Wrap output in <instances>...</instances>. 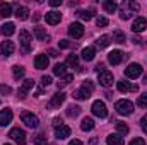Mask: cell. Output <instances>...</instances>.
Returning <instances> with one entry per match:
<instances>
[{
	"mask_svg": "<svg viewBox=\"0 0 147 145\" xmlns=\"http://www.w3.org/2000/svg\"><path fill=\"white\" fill-rule=\"evenodd\" d=\"M14 50H16V44H14L12 41H3V43L0 44V53H2L3 56L12 55V53H14Z\"/></svg>",
	"mask_w": 147,
	"mask_h": 145,
	"instance_id": "17",
	"label": "cell"
},
{
	"mask_svg": "<svg viewBox=\"0 0 147 145\" xmlns=\"http://www.w3.org/2000/svg\"><path fill=\"white\" fill-rule=\"evenodd\" d=\"M48 63H50V60H48V56H46V55H36V58H34V67H36L38 70L46 68V67H48Z\"/></svg>",
	"mask_w": 147,
	"mask_h": 145,
	"instance_id": "18",
	"label": "cell"
},
{
	"mask_svg": "<svg viewBox=\"0 0 147 145\" xmlns=\"http://www.w3.org/2000/svg\"><path fill=\"white\" fill-rule=\"evenodd\" d=\"M113 39H115V43H120V44L127 41V38H125V34H123V33H121L120 29H116V31L113 33Z\"/></svg>",
	"mask_w": 147,
	"mask_h": 145,
	"instance_id": "35",
	"label": "cell"
},
{
	"mask_svg": "<svg viewBox=\"0 0 147 145\" xmlns=\"http://www.w3.org/2000/svg\"><path fill=\"white\" fill-rule=\"evenodd\" d=\"M3 145H10V144H3Z\"/></svg>",
	"mask_w": 147,
	"mask_h": 145,
	"instance_id": "53",
	"label": "cell"
},
{
	"mask_svg": "<svg viewBox=\"0 0 147 145\" xmlns=\"http://www.w3.org/2000/svg\"><path fill=\"white\" fill-rule=\"evenodd\" d=\"M53 73L58 75V77H65L67 75V65L65 63H57L55 68H53Z\"/></svg>",
	"mask_w": 147,
	"mask_h": 145,
	"instance_id": "27",
	"label": "cell"
},
{
	"mask_svg": "<svg viewBox=\"0 0 147 145\" xmlns=\"http://www.w3.org/2000/svg\"><path fill=\"white\" fill-rule=\"evenodd\" d=\"M137 104H139L140 108H147V92H144L142 96H139V99H137Z\"/></svg>",
	"mask_w": 147,
	"mask_h": 145,
	"instance_id": "37",
	"label": "cell"
},
{
	"mask_svg": "<svg viewBox=\"0 0 147 145\" xmlns=\"http://www.w3.org/2000/svg\"><path fill=\"white\" fill-rule=\"evenodd\" d=\"M79 114H80V108H79V106H69V108H67V116H69V118H75V116H79Z\"/></svg>",
	"mask_w": 147,
	"mask_h": 145,
	"instance_id": "34",
	"label": "cell"
},
{
	"mask_svg": "<svg viewBox=\"0 0 147 145\" xmlns=\"http://www.w3.org/2000/svg\"><path fill=\"white\" fill-rule=\"evenodd\" d=\"M31 41H33V38H31V34H29V31L22 29V31L19 33V43H21L24 53H29V50H31Z\"/></svg>",
	"mask_w": 147,
	"mask_h": 145,
	"instance_id": "3",
	"label": "cell"
},
{
	"mask_svg": "<svg viewBox=\"0 0 147 145\" xmlns=\"http://www.w3.org/2000/svg\"><path fill=\"white\" fill-rule=\"evenodd\" d=\"M94 56H96V48H94V46H87V48L82 50V58H84L86 62L94 60Z\"/></svg>",
	"mask_w": 147,
	"mask_h": 145,
	"instance_id": "20",
	"label": "cell"
},
{
	"mask_svg": "<svg viewBox=\"0 0 147 145\" xmlns=\"http://www.w3.org/2000/svg\"><path fill=\"white\" fill-rule=\"evenodd\" d=\"M146 28H147V19H144V17H137L132 24L134 33H142V31H146Z\"/></svg>",
	"mask_w": 147,
	"mask_h": 145,
	"instance_id": "15",
	"label": "cell"
},
{
	"mask_svg": "<svg viewBox=\"0 0 147 145\" xmlns=\"http://www.w3.org/2000/svg\"><path fill=\"white\" fill-rule=\"evenodd\" d=\"M34 36H36L39 41H46V39H50V36L46 34V31H45L43 28H34Z\"/></svg>",
	"mask_w": 147,
	"mask_h": 145,
	"instance_id": "31",
	"label": "cell"
},
{
	"mask_svg": "<svg viewBox=\"0 0 147 145\" xmlns=\"http://www.w3.org/2000/svg\"><path fill=\"white\" fill-rule=\"evenodd\" d=\"M48 55H50V56H53V58H57V56H58V53H57L55 50H50V51H48Z\"/></svg>",
	"mask_w": 147,
	"mask_h": 145,
	"instance_id": "49",
	"label": "cell"
},
{
	"mask_svg": "<svg viewBox=\"0 0 147 145\" xmlns=\"http://www.w3.org/2000/svg\"><path fill=\"white\" fill-rule=\"evenodd\" d=\"M60 19H62V15H60V12H57V10L46 12V15H45V21H46V24H50V26L58 24V22H60Z\"/></svg>",
	"mask_w": 147,
	"mask_h": 145,
	"instance_id": "13",
	"label": "cell"
},
{
	"mask_svg": "<svg viewBox=\"0 0 147 145\" xmlns=\"http://www.w3.org/2000/svg\"><path fill=\"white\" fill-rule=\"evenodd\" d=\"M0 15L2 17H10L12 15V5L10 3H2L0 5Z\"/></svg>",
	"mask_w": 147,
	"mask_h": 145,
	"instance_id": "29",
	"label": "cell"
},
{
	"mask_svg": "<svg viewBox=\"0 0 147 145\" xmlns=\"http://www.w3.org/2000/svg\"><path fill=\"white\" fill-rule=\"evenodd\" d=\"M12 73H14V79H22L24 77V73H26V70H24V67H19V65H16L14 68H12Z\"/></svg>",
	"mask_w": 147,
	"mask_h": 145,
	"instance_id": "33",
	"label": "cell"
},
{
	"mask_svg": "<svg viewBox=\"0 0 147 145\" xmlns=\"http://www.w3.org/2000/svg\"><path fill=\"white\" fill-rule=\"evenodd\" d=\"M91 109H92V114L98 116V118H106L108 116V109H106V104L103 101H94Z\"/></svg>",
	"mask_w": 147,
	"mask_h": 145,
	"instance_id": "5",
	"label": "cell"
},
{
	"mask_svg": "<svg viewBox=\"0 0 147 145\" xmlns=\"http://www.w3.org/2000/svg\"><path fill=\"white\" fill-rule=\"evenodd\" d=\"M96 24H98L99 28H105V26H108V19L103 17V15H99V17L96 19Z\"/></svg>",
	"mask_w": 147,
	"mask_h": 145,
	"instance_id": "39",
	"label": "cell"
},
{
	"mask_svg": "<svg viewBox=\"0 0 147 145\" xmlns=\"http://www.w3.org/2000/svg\"><path fill=\"white\" fill-rule=\"evenodd\" d=\"M0 92H2V94H10V92H12V89H10L9 85H3V84H0Z\"/></svg>",
	"mask_w": 147,
	"mask_h": 145,
	"instance_id": "42",
	"label": "cell"
},
{
	"mask_svg": "<svg viewBox=\"0 0 147 145\" xmlns=\"http://www.w3.org/2000/svg\"><path fill=\"white\" fill-rule=\"evenodd\" d=\"M69 145H82V142H80V140H72Z\"/></svg>",
	"mask_w": 147,
	"mask_h": 145,
	"instance_id": "50",
	"label": "cell"
},
{
	"mask_svg": "<svg viewBox=\"0 0 147 145\" xmlns=\"http://www.w3.org/2000/svg\"><path fill=\"white\" fill-rule=\"evenodd\" d=\"M17 19H21V21H26L28 17H29V9L28 7H22V5H19L17 9H16V14H14Z\"/></svg>",
	"mask_w": 147,
	"mask_h": 145,
	"instance_id": "21",
	"label": "cell"
},
{
	"mask_svg": "<svg viewBox=\"0 0 147 145\" xmlns=\"http://www.w3.org/2000/svg\"><path fill=\"white\" fill-rule=\"evenodd\" d=\"M123 137L121 135H118V133H113L108 137V145H123Z\"/></svg>",
	"mask_w": 147,
	"mask_h": 145,
	"instance_id": "26",
	"label": "cell"
},
{
	"mask_svg": "<svg viewBox=\"0 0 147 145\" xmlns=\"http://www.w3.org/2000/svg\"><path fill=\"white\" fill-rule=\"evenodd\" d=\"M69 34L74 38V39H79V38L84 36V26L80 22H72L69 26Z\"/></svg>",
	"mask_w": 147,
	"mask_h": 145,
	"instance_id": "10",
	"label": "cell"
},
{
	"mask_svg": "<svg viewBox=\"0 0 147 145\" xmlns=\"http://www.w3.org/2000/svg\"><path fill=\"white\" fill-rule=\"evenodd\" d=\"M50 84H51V77H50V75H43V77H41V85H43V87H48Z\"/></svg>",
	"mask_w": 147,
	"mask_h": 145,
	"instance_id": "40",
	"label": "cell"
},
{
	"mask_svg": "<svg viewBox=\"0 0 147 145\" xmlns=\"http://www.w3.org/2000/svg\"><path fill=\"white\" fill-rule=\"evenodd\" d=\"M62 80H63V82H65V85H67L69 82H72V80H74V75H72V73H67V75H65Z\"/></svg>",
	"mask_w": 147,
	"mask_h": 145,
	"instance_id": "45",
	"label": "cell"
},
{
	"mask_svg": "<svg viewBox=\"0 0 147 145\" xmlns=\"http://www.w3.org/2000/svg\"><path fill=\"white\" fill-rule=\"evenodd\" d=\"M103 68H105V67H103L101 63H98V65H96V70H98V72H103Z\"/></svg>",
	"mask_w": 147,
	"mask_h": 145,
	"instance_id": "51",
	"label": "cell"
},
{
	"mask_svg": "<svg viewBox=\"0 0 147 145\" xmlns=\"http://www.w3.org/2000/svg\"><path fill=\"white\" fill-rule=\"evenodd\" d=\"M79 17L82 21H91L94 17V9H89V10H79Z\"/></svg>",
	"mask_w": 147,
	"mask_h": 145,
	"instance_id": "30",
	"label": "cell"
},
{
	"mask_svg": "<svg viewBox=\"0 0 147 145\" xmlns=\"http://www.w3.org/2000/svg\"><path fill=\"white\" fill-rule=\"evenodd\" d=\"M34 145H46V137L45 135H36L34 137Z\"/></svg>",
	"mask_w": 147,
	"mask_h": 145,
	"instance_id": "38",
	"label": "cell"
},
{
	"mask_svg": "<svg viewBox=\"0 0 147 145\" xmlns=\"http://www.w3.org/2000/svg\"><path fill=\"white\" fill-rule=\"evenodd\" d=\"M115 126H116L118 135H127V133H128V125H127V123H123V121H115Z\"/></svg>",
	"mask_w": 147,
	"mask_h": 145,
	"instance_id": "28",
	"label": "cell"
},
{
	"mask_svg": "<svg viewBox=\"0 0 147 145\" xmlns=\"http://www.w3.org/2000/svg\"><path fill=\"white\" fill-rule=\"evenodd\" d=\"M21 119H22V123H24L26 126H29V128H38V125H39L38 116L33 114V113H29V111H24L22 116H21Z\"/></svg>",
	"mask_w": 147,
	"mask_h": 145,
	"instance_id": "4",
	"label": "cell"
},
{
	"mask_svg": "<svg viewBox=\"0 0 147 145\" xmlns=\"http://www.w3.org/2000/svg\"><path fill=\"white\" fill-rule=\"evenodd\" d=\"M116 87H118L120 92H128V91L135 92V91H137V85L128 84V82H125V80H118V82H116Z\"/></svg>",
	"mask_w": 147,
	"mask_h": 145,
	"instance_id": "19",
	"label": "cell"
},
{
	"mask_svg": "<svg viewBox=\"0 0 147 145\" xmlns=\"http://www.w3.org/2000/svg\"><path fill=\"white\" fill-rule=\"evenodd\" d=\"M128 145H146V142H144V138H134Z\"/></svg>",
	"mask_w": 147,
	"mask_h": 145,
	"instance_id": "43",
	"label": "cell"
},
{
	"mask_svg": "<svg viewBox=\"0 0 147 145\" xmlns=\"http://www.w3.org/2000/svg\"><path fill=\"white\" fill-rule=\"evenodd\" d=\"M115 109H116V113H120L121 116H128V114L134 113V103L128 101V99H120V101L115 103Z\"/></svg>",
	"mask_w": 147,
	"mask_h": 145,
	"instance_id": "2",
	"label": "cell"
},
{
	"mask_svg": "<svg viewBox=\"0 0 147 145\" xmlns=\"http://www.w3.org/2000/svg\"><path fill=\"white\" fill-rule=\"evenodd\" d=\"M139 3L137 2H123L121 3V9H120V17L123 19V21H127V19H130L134 14H137L139 12Z\"/></svg>",
	"mask_w": 147,
	"mask_h": 145,
	"instance_id": "1",
	"label": "cell"
},
{
	"mask_svg": "<svg viewBox=\"0 0 147 145\" xmlns=\"http://www.w3.org/2000/svg\"><path fill=\"white\" fill-rule=\"evenodd\" d=\"M123 58H125V55H123V51H120V50H115V51H111L110 55H108V62H110L111 65L121 63Z\"/></svg>",
	"mask_w": 147,
	"mask_h": 145,
	"instance_id": "14",
	"label": "cell"
},
{
	"mask_svg": "<svg viewBox=\"0 0 147 145\" xmlns=\"http://www.w3.org/2000/svg\"><path fill=\"white\" fill-rule=\"evenodd\" d=\"M0 31H2V34H3V36H12V34L16 33V26H14L12 22H5V24L2 26V29H0Z\"/></svg>",
	"mask_w": 147,
	"mask_h": 145,
	"instance_id": "23",
	"label": "cell"
},
{
	"mask_svg": "<svg viewBox=\"0 0 147 145\" xmlns=\"http://www.w3.org/2000/svg\"><path fill=\"white\" fill-rule=\"evenodd\" d=\"M65 94L63 92H57V94H53V97L50 99V108H60L62 104H63V101H65Z\"/></svg>",
	"mask_w": 147,
	"mask_h": 145,
	"instance_id": "16",
	"label": "cell"
},
{
	"mask_svg": "<svg viewBox=\"0 0 147 145\" xmlns=\"http://www.w3.org/2000/svg\"><path fill=\"white\" fill-rule=\"evenodd\" d=\"M9 137H10L14 142H17L19 145L26 144V133H24V130H21V128H12L10 133H9Z\"/></svg>",
	"mask_w": 147,
	"mask_h": 145,
	"instance_id": "7",
	"label": "cell"
},
{
	"mask_svg": "<svg viewBox=\"0 0 147 145\" xmlns=\"http://www.w3.org/2000/svg\"><path fill=\"white\" fill-rule=\"evenodd\" d=\"M60 125H63V123H62V119H60V118H55V119H53V126L57 128V126H60Z\"/></svg>",
	"mask_w": 147,
	"mask_h": 145,
	"instance_id": "48",
	"label": "cell"
},
{
	"mask_svg": "<svg viewBox=\"0 0 147 145\" xmlns=\"http://www.w3.org/2000/svg\"><path fill=\"white\" fill-rule=\"evenodd\" d=\"M12 118H14L12 109H7V108H5L3 111H0V126H7V125H10Z\"/></svg>",
	"mask_w": 147,
	"mask_h": 145,
	"instance_id": "12",
	"label": "cell"
},
{
	"mask_svg": "<svg viewBox=\"0 0 147 145\" xmlns=\"http://www.w3.org/2000/svg\"><path fill=\"white\" fill-rule=\"evenodd\" d=\"M70 133H72V130H70V126H67V125H60V126L55 128V137H57L58 140H63V138L70 137Z\"/></svg>",
	"mask_w": 147,
	"mask_h": 145,
	"instance_id": "11",
	"label": "cell"
},
{
	"mask_svg": "<svg viewBox=\"0 0 147 145\" xmlns=\"http://www.w3.org/2000/svg\"><path fill=\"white\" fill-rule=\"evenodd\" d=\"M98 80H99V84H101L103 87H111V85H113V82H115L113 73L108 72V70L99 72V75H98Z\"/></svg>",
	"mask_w": 147,
	"mask_h": 145,
	"instance_id": "8",
	"label": "cell"
},
{
	"mask_svg": "<svg viewBox=\"0 0 147 145\" xmlns=\"http://www.w3.org/2000/svg\"><path fill=\"white\" fill-rule=\"evenodd\" d=\"M91 96V92L87 91V89H84V87H80V89H77L75 92H74V97L77 99V101H84V99H87Z\"/></svg>",
	"mask_w": 147,
	"mask_h": 145,
	"instance_id": "22",
	"label": "cell"
},
{
	"mask_svg": "<svg viewBox=\"0 0 147 145\" xmlns=\"http://www.w3.org/2000/svg\"><path fill=\"white\" fill-rule=\"evenodd\" d=\"M140 126H142V130L147 133V114L142 118V119H140Z\"/></svg>",
	"mask_w": 147,
	"mask_h": 145,
	"instance_id": "44",
	"label": "cell"
},
{
	"mask_svg": "<svg viewBox=\"0 0 147 145\" xmlns=\"http://www.w3.org/2000/svg\"><path fill=\"white\" fill-rule=\"evenodd\" d=\"M103 7H105V10H106L108 14H115V12L118 10V5H116L113 0H105V2H103Z\"/></svg>",
	"mask_w": 147,
	"mask_h": 145,
	"instance_id": "25",
	"label": "cell"
},
{
	"mask_svg": "<svg viewBox=\"0 0 147 145\" xmlns=\"http://www.w3.org/2000/svg\"><path fill=\"white\" fill-rule=\"evenodd\" d=\"M63 85H65V82H63V80H60V82H57V87H58V89H62Z\"/></svg>",
	"mask_w": 147,
	"mask_h": 145,
	"instance_id": "52",
	"label": "cell"
},
{
	"mask_svg": "<svg viewBox=\"0 0 147 145\" xmlns=\"http://www.w3.org/2000/svg\"><path fill=\"white\" fill-rule=\"evenodd\" d=\"M125 75L128 79H139L142 75V67L139 63H130L127 68H125Z\"/></svg>",
	"mask_w": 147,
	"mask_h": 145,
	"instance_id": "6",
	"label": "cell"
},
{
	"mask_svg": "<svg viewBox=\"0 0 147 145\" xmlns=\"http://www.w3.org/2000/svg\"><path fill=\"white\" fill-rule=\"evenodd\" d=\"M82 87H84V89H87L89 92H92V91H94V85H92V82H91V80H86V82L82 84Z\"/></svg>",
	"mask_w": 147,
	"mask_h": 145,
	"instance_id": "41",
	"label": "cell"
},
{
	"mask_svg": "<svg viewBox=\"0 0 147 145\" xmlns=\"http://www.w3.org/2000/svg\"><path fill=\"white\" fill-rule=\"evenodd\" d=\"M34 87V80L33 79H28V80H24L22 82V85L19 87V91H17V96H19V99H24L26 96H28V92L31 91Z\"/></svg>",
	"mask_w": 147,
	"mask_h": 145,
	"instance_id": "9",
	"label": "cell"
},
{
	"mask_svg": "<svg viewBox=\"0 0 147 145\" xmlns=\"http://www.w3.org/2000/svg\"><path fill=\"white\" fill-rule=\"evenodd\" d=\"M65 65H69L70 68H77V67H79V56H77V55H69Z\"/></svg>",
	"mask_w": 147,
	"mask_h": 145,
	"instance_id": "32",
	"label": "cell"
},
{
	"mask_svg": "<svg viewBox=\"0 0 147 145\" xmlns=\"http://www.w3.org/2000/svg\"><path fill=\"white\" fill-rule=\"evenodd\" d=\"M50 5L51 7H60L62 5V0H50Z\"/></svg>",
	"mask_w": 147,
	"mask_h": 145,
	"instance_id": "46",
	"label": "cell"
},
{
	"mask_svg": "<svg viewBox=\"0 0 147 145\" xmlns=\"http://www.w3.org/2000/svg\"><path fill=\"white\" fill-rule=\"evenodd\" d=\"M58 44H60V48H69V41H67V39H62Z\"/></svg>",
	"mask_w": 147,
	"mask_h": 145,
	"instance_id": "47",
	"label": "cell"
},
{
	"mask_svg": "<svg viewBox=\"0 0 147 145\" xmlns=\"http://www.w3.org/2000/svg\"><path fill=\"white\" fill-rule=\"evenodd\" d=\"M110 43H111L110 36H106V34H105V36H101V38H98V41H96V44H98L99 48H106Z\"/></svg>",
	"mask_w": 147,
	"mask_h": 145,
	"instance_id": "36",
	"label": "cell"
},
{
	"mask_svg": "<svg viewBox=\"0 0 147 145\" xmlns=\"http://www.w3.org/2000/svg\"><path fill=\"white\" fill-rule=\"evenodd\" d=\"M94 128V119L92 118H84L82 123H80V130L82 132H91Z\"/></svg>",
	"mask_w": 147,
	"mask_h": 145,
	"instance_id": "24",
	"label": "cell"
}]
</instances>
